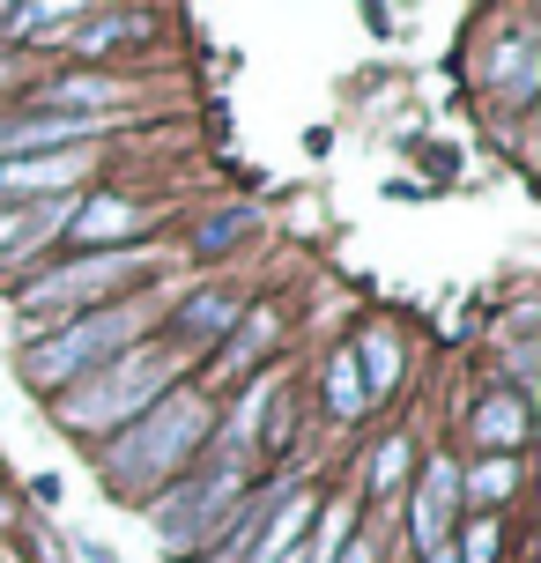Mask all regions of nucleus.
I'll list each match as a JSON object with an SVG mask.
<instances>
[{"mask_svg":"<svg viewBox=\"0 0 541 563\" xmlns=\"http://www.w3.org/2000/svg\"><path fill=\"white\" fill-rule=\"evenodd\" d=\"M200 438H208V408H200L194 394L186 400H156L134 430H119V445L104 452V482L112 489H142V482L172 475L178 452H194Z\"/></svg>","mask_w":541,"mask_h":563,"instance_id":"obj_2","label":"nucleus"},{"mask_svg":"<svg viewBox=\"0 0 541 563\" xmlns=\"http://www.w3.org/2000/svg\"><path fill=\"white\" fill-rule=\"evenodd\" d=\"M349 356H356V364H371V386H364L371 400H378V394H386V386L400 378V349H394V334H364V349H349Z\"/></svg>","mask_w":541,"mask_h":563,"instance_id":"obj_11","label":"nucleus"},{"mask_svg":"<svg viewBox=\"0 0 541 563\" xmlns=\"http://www.w3.org/2000/svg\"><path fill=\"white\" fill-rule=\"evenodd\" d=\"M305 519H312V505H305V497L275 505V519H267V527H260V534L245 541L238 556H245V563H283L289 549H297V534H305Z\"/></svg>","mask_w":541,"mask_h":563,"instance_id":"obj_8","label":"nucleus"},{"mask_svg":"<svg viewBox=\"0 0 541 563\" xmlns=\"http://www.w3.org/2000/svg\"><path fill=\"white\" fill-rule=\"evenodd\" d=\"M0 82H8V67H0Z\"/></svg>","mask_w":541,"mask_h":563,"instance_id":"obj_20","label":"nucleus"},{"mask_svg":"<svg viewBox=\"0 0 541 563\" xmlns=\"http://www.w3.org/2000/svg\"><path fill=\"white\" fill-rule=\"evenodd\" d=\"M238 230H245V216H223V223H208V230H200V245L216 253V245H230V238H238Z\"/></svg>","mask_w":541,"mask_h":563,"instance_id":"obj_17","label":"nucleus"},{"mask_svg":"<svg viewBox=\"0 0 541 563\" xmlns=\"http://www.w3.org/2000/svg\"><path fill=\"white\" fill-rule=\"evenodd\" d=\"M453 505H460V467L453 460H430V482L416 489V549H445Z\"/></svg>","mask_w":541,"mask_h":563,"instance_id":"obj_6","label":"nucleus"},{"mask_svg":"<svg viewBox=\"0 0 541 563\" xmlns=\"http://www.w3.org/2000/svg\"><path fill=\"white\" fill-rule=\"evenodd\" d=\"M400 467H408V445H400V438H394V445H378V467H371V489H394V482H400Z\"/></svg>","mask_w":541,"mask_h":563,"instance_id":"obj_14","label":"nucleus"},{"mask_svg":"<svg viewBox=\"0 0 541 563\" xmlns=\"http://www.w3.org/2000/svg\"><path fill=\"white\" fill-rule=\"evenodd\" d=\"M467 556H475V563H489V556H497V519H483V527L467 534Z\"/></svg>","mask_w":541,"mask_h":563,"instance_id":"obj_16","label":"nucleus"},{"mask_svg":"<svg viewBox=\"0 0 541 563\" xmlns=\"http://www.w3.org/2000/svg\"><path fill=\"white\" fill-rule=\"evenodd\" d=\"M89 178V156H8L0 164V194H45V200H67V186Z\"/></svg>","mask_w":541,"mask_h":563,"instance_id":"obj_5","label":"nucleus"},{"mask_svg":"<svg viewBox=\"0 0 541 563\" xmlns=\"http://www.w3.org/2000/svg\"><path fill=\"white\" fill-rule=\"evenodd\" d=\"M475 438H483L497 460H512L519 438H527V408H519V394L512 400H483V408H475Z\"/></svg>","mask_w":541,"mask_h":563,"instance_id":"obj_9","label":"nucleus"},{"mask_svg":"<svg viewBox=\"0 0 541 563\" xmlns=\"http://www.w3.org/2000/svg\"><path fill=\"white\" fill-rule=\"evenodd\" d=\"M119 30H126V23H119V15H97V23H89L82 37H75V45H82V53H104V45H112Z\"/></svg>","mask_w":541,"mask_h":563,"instance_id":"obj_15","label":"nucleus"},{"mask_svg":"<svg viewBox=\"0 0 541 563\" xmlns=\"http://www.w3.org/2000/svg\"><path fill=\"white\" fill-rule=\"evenodd\" d=\"M327 408H334V416H364L371 408V394H364V378H356V356H334V378H327Z\"/></svg>","mask_w":541,"mask_h":563,"instance_id":"obj_12","label":"nucleus"},{"mask_svg":"<svg viewBox=\"0 0 541 563\" xmlns=\"http://www.w3.org/2000/svg\"><path fill=\"white\" fill-rule=\"evenodd\" d=\"M512 482H519V460H489V467H475V475H467V489L497 505V497H512Z\"/></svg>","mask_w":541,"mask_h":563,"instance_id":"obj_13","label":"nucleus"},{"mask_svg":"<svg viewBox=\"0 0 541 563\" xmlns=\"http://www.w3.org/2000/svg\"><path fill=\"white\" fill-rule=\"evenodd\" d=\"M172 349H134L126 364H104L97 378H82L75 394L59 400V422H75V430H112V422H142L156 400H164V386H172Z\"/></svg>","mask_w":541,"mask_h":563,"instance_id":"obj_1","label":"nucleus"},{"mask_svg":"<svg viewBox=\"0 0 541 563\" xmlns=\"http://www.w3.org/2000/svg\"><path fill=\"white\" fill-rule=\"evenodd\" d=\"M148 267V253H82V260H59L53 275H37L23 289V311H59V305H82V297H104L119 282H134Z\"/></svg>","mask_w":541,"mask_h":563,"instance_id":"obj_4","label":"nucleus"},{"mask_svg":"<svg viewBox=\"0 0 541 563\" xmlns=\"http://www.w3.org/2000/svg\"><path fill=\"white\" fill-rule=\"evenodd\" d=\"M230 319H238V297H223V289H208V297H194V305L178 311V334L208 341V334H223Z\"/></svg>","mask_w":541,"mask_h":563,"instance_id":"obj_10","label":"nucleus"},{"mask_svg":"<svg viewBox=\"0 0 541 563\" xmlns=\"http://www.w3.org/2000/svg\"><path fill=\"white\" fill-rule=\"evenodd\" d=\"M119 230H148L142 208H126V200H89V208H67V238L75 245H104Z\"/></svg>","mask_w":541,"mask_h":563,"instance_id":"obj_7","label":"nucleus"},{"mask_svg":"<svg viewBox=\"0 0 541 563\" xmlns=\"http://www.w3.org/2000/svg\"><path fill=\"white\" fill-rule=\"evenodd\" d=\"M430 563H460V556H453V549H430Z\"/></svg>","mask_w":541,"mask_h":563,"instance_id":"obj_19","label":"nucleus"},{"mask_svg":"<svg viewBox=\"0 0 541 563\" xmlns=\"http://www.w3.org/2000/svg\"><path fill=\"white\" fill-rule=\"evenodd\" d=\"M334 563H371V541H356V549H342Z\"/></svg>","mask_w":541,"mask_h":563,"instance_id":"obj_18","label":"nucleus"},{"mask_svg":"<svg viewBox=\"0 0 541 563\" xmlns=\"http://www.w3.org/2000/svg\"><path fill=\"white\" fill-rule=\"evenodd\" d=\"M134 327H142L134 305H104V311H89V319H75V327H59V334H37L30 356H23V371L37 378V386H59V378L89 371L97 356H112L119 341H134Z\"/></svg>","mask_w":541,"mask_h":563,"instance_id":"obj_3","label":"nucleus"}]
</instances>
